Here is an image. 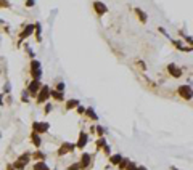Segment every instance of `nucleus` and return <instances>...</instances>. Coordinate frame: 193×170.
Listing matches in <instances>:
<instances>
[{"label": "nucleus", "mask_w": 193, "mask_h": 170, "mask_svg": "<svg viewBox=\"0 0 193 170\" xmlns=\"http://www.w3.org/2000/svg\"><path fill=\"white\" fill-rule=\"evenodd\" d=\"M101 151H103V154L106 156V157H109V156H111V146H109V144H106V146H105Z\"/></svg>", "instance_id": "nucleus-34"}, {"label": "nucleus", "mask_w": 193, "mask_h": 170, "mask_svg": "<svg viewBox=\"0 0 193 170\" xmlns=\"http://www.w3.org/2000/svg\"><path fill=\"white\" fill-rule=\"evenodd\" d=\"M135 66H139V68L142 69V72L147 71V64H145V61H143V60H135Z\"/></svg>", "instance_id": "nucleus-29"}, {"label": "nucleus", "mask_w": 193, "mask_h": 170, "mask_svg": "<svg viewBox=\"0 0 193 170\" xmlns=\"http://www.w3.org/2000/svg\"><path fill=\"white\" fill-rule=\"evenodd\" d=\"M134 15L137 16V18H139V21L142 23V24H147L148 23V15L145 13L142 8H139V6H135L134 8Z\"/></svg>", "instance_id": "nucleus-14"}, {"label": "nucleus", "mask_w": 193, "mask_h": 170, "mask_svg": "<svg viewBox=\"0 0 193 170\" xmlns=\"http://www.w3.org/2000/svg\"><path fill=\"white\" fill-rule=\"evenodd\" d=\"M52 109H53V106H52V103L48 101V103H45V104H44V111H42V112L47 116V114H50V112H52Z\"/></svg>", "instance_id": "nucleus-28"}, {"label": "nucleus", "mask_w": 193, "mask_h": 170, "mask_svg": "<svg viewBox=\"0 0 193 170\" xmlns=\"http://www.w3.org/2000/svg\"><path fill=\"white\" fill-rule=\"evenodd\" d=\"M3 98H5V95H3V93H0V108H2V106H3V104H5Z\"/></svg>", "instance_id": "nucleus-39"}, {"label": "nucleus", "mask_w": 193, "mask_h": 170, "mask_svg": "<svg viewBox=\"0 0 193 170\" xmlns=\"http://www.w3.org/2000/svg\"><path fill=\"white\" fill-rule=\"evenodd\" d=\"M79 164H80V170H90L93 167V156L90 152H82L79 159Z\"/></svg>", "instance_id": "nucleus-7"}, {"label": "nucleus", "mask_w": 193, "mask_h": 170, "mask_svg": "<svg viewBox=\"0 0 193 170\" xmlns=\"http://www.w3.org/2000/svg\"><path fill=\"white\" fill-rule=\"evenodd\" d=\"M85 109H87V108H84L82 104H79V106L76 108V112H77V116H84V114H85Z\"/></svg>", "instance_id": "nucleus-33"}, {"label": "nucleus", "mask_w": 193, "mask_h": 170, "mask_svg": "<svg viewBox=\"0 0 193 170\" xmlns=\"http://www.w3.org/2000/svg\"><path fill=\"white\" fill-rule=\"evenodd\" d=\"M48 130H50V124L48 122H39V120H36V122H32V132L34 133H47Z\"/></svg>", "instance_id": "nucleus-10"}, {"label": "nucleus", "mask_w": 193, "mask_h": 170, "mask_svg": "<svg viewBox=\"0 0 193 170\" xmlns=\"http://www.w3.org/2000/svg\"><path fill=\"white\" fill-rule=\"evenodd\" d=\"M95 133H96V136H98V138H103L105 133H106V128L101 127L100 124H95Z\"/></svg>", "instance_id": "nucleus-23"}, {"label": "nucleus", "mask_w": 193, "mask_h": 170, "mask_svg": "<svg viewBox=\"0 0 193 170\" xmlns=\"http://www.w3.org/2000/svg\"><path fill=\"white\" fill-rule=\"evenodd\" d=\"M32 170H50V167L47 165V162H36L32 165Z\"/></svg>", "instance_id": "nucleus-24"}, {"label": "nucleus", "mask_w": 193, "mask_h": 170, "mask_svg": "<svg viewBox=\"0 0 193 170\" xmlns=\"http://www.w3.org/2000/svg\"><path fill=\"white\" fill-rule=\"evenodd\" d=\"M0 24H3V21H2V18H0Z\"/></svg>", "instance_id": "nucleus-44"}, {"label": "nucleus", "mask_w": 193, "mask_h": 170, "mask_svg": "<svg viewBox=\"0 0 193 170\" xmlns=\"http://www.w3.org/2000/svg\"><path fill=\"white\" fill-rule=\"evenodd\" d=\"M31 156H32V160H34V162H45L47 160V154L40 149H36L34 152H31Z\"/></svg>", "instance_id": "nucleus-16"}, {"label": "nucleus", "mask_w": 193, "mask_h": 170, "mask_svg": "<svg viewBox=\"0 0 193 170\" xmlns=\"http://www.w3.org/2000/svg\"><path fill=\"white\" fill-rule=\"evenodd\" d=\"M64 87H66V85H64V82H56L53 90H56V92H64Z\"/></svg>", "instance_id": "nucleus-31"}, {"label": "nucleus", "mask_w": 193, "mask_h": 170, "mask_svg": "<svg viewBox=\"0 0 193 170\" xmlns=\"http://www.w3.org/2000/svg\"><path fill=\"white\" fill-rule=\"evenodd\" d=\"M24 50H26V53L29 55V58H31V60H36V53L32 52V48H31L29 45H24Z\"/></svg>", "instance_id": "nucleus-30"}, {"label": "nucleus", "mask_w": 193, "mask_h": 170, "mask_svg": "<svg viewBox=\"0 0 193 170\" xmlns=\"http://www.w3.org/2000/svg\"><path fill=\"white\" fill-rule=\"evenodd\" d=\"M10 92H11V87H10V84L6 82L5 87H3V95H5V93H10Z\"/></svg>", "instance_id": "nucleus-37"}, {"label": "nucleus", "mask_w": 193, "mask_h": 170, "mask_svg": "<svg viewBox=\"0 0 193 170\" xmlns=\"http://www.w3.org/2000/svg\"><path fill=\"white\" fill-rule=\"evenodd\" d=\"M124 157H122V154H121V152H116V154H111L109 157H108V160H109V164L111 165H119L121 164V160H122Z\"/></svg>", "instance_id": "nucleus-20"}, {"label": "nucleus", "mask_w": 193, "mask_h": 170, "mask_svg": "<svg viewBox=\"0 0 193 170\" xmlns=\"http://www.w3.org/2000/svg\"><path fill=\"white\" fill-rule=\"evenodd\" d=\"M66 170H80V164L79 162H72L71 165L66 167Z\"/></svg>", "instance_id": "nucleus-32"}, {"label": "nucleus", "mask_w": 193, "mask_h": 170, "mask_svg": "<svg viewBox=\"0 0 193 170\" xmlns=\"http://www.w3.org/2000/svg\"><path fill=\"white\" fill-rule=\"evenodd\" d=\"M84 117L88 119V120H92V122H98V116H96V112H95L93 108H87V109H85Z\"/></svg>", "instance_id": "nucleus-18"}, {"label": "nucleus", "mask_w": 193, "mask_h": 170, "mask_svg": "<svg viewBox=\"0 0 193 170\" xmlns=\"http://www.w3.org/2000/svg\"><path fill=\"white\" fill-rule=\"evenodd\" d=\"M171 44H172V47L175 48V50H179V52H193V48H190V47H187L182 40H177V39H171Z\"/></svg>", "instance_id": "nucleus-13"}, {"label": "nucleus", "mask_w": 193, "mask_h": 170, "mask_svg": "<svg viewBox=\"0 0 193 170\" xmlns=\"http://www.w3.org/2000/svg\"><path fill=\"white\" fill-rule=\"evenodd\" d=\"M92 8H93V11L96 13V16H98V18H101L103 15L108 13V6L105 5L103 2H93V3H92Z\"/></svg>", "instance_id": "nucleus-12"}, {"label": "nucleus", "mask_w": 193, "mask_h": 170, "mask_svg": "<svg viewBox=\"0 0 193 170\" xmlns=\"http://www.w3.org/2000/svg\"><path fill=\"white\" fill-rule=\"evenodd\" d=\"M76 149V143H71V141H63L58 149H56V156L58 157H63V156H66L69 154V152H74Z\"/></svg>", "instance_id": "nucleus-6"}, {"label": "nucleus", "mask_w": 193, "mask_h": 170, "mask_svg": "<svg viewBox=\"0 0 193 170\" xmlns=\"http://www.w3.org/2000/svg\"><path fill=\"white\" fill-rule=\"evenodd\" d=\"M34 26H36V31H34V37H36V40L40 44L42 42V24L40 23H34Z\"/></svg>", "instance_id": "nucleus-21"}, {"label": "nucleus", "mask_w": 193, "mask_h": 170, "mask_svg": "<svg viewBox=\"0 0 193 170\" xmlns=\"http://www.w3.org/2000/svg\"><path fill=\"white\" fill-rule=\"evenodd\" d=\"M29 76L31 80H40V77H42V64L39 60L29 61Z\"/></svg>", "instance_id": "nucleus-1"}, {"label": "nucleus", "mask_w": 193, "mask_h": 170, "mask_svg": "<svg viewBox=\"0 0 193 170\" xmlns=\"http://www.w3.org/2000/svg\"><path fill=\"white\" fill-rule=\"evenodd\" d=\"M42 82L40 80H29L28 82V85H26V90H28V93H29V96L31 98H34L36 100V96L39 95V92H40V88H42Z\"/></svg>", "instance_id": "nucleus-8"}, {"label": "nucleus", "mask_w": 193, "mask_h": 170, "mask_svg": "<svg viewBox=\"0 0 193 170\" xmlns=\"http://www.w3.org/2000/svg\"><path fill=\"white\" fill-rule=\"evenodd\" d=\"M166 71H167V74L171 76V77H174V79H180L183 76V71L177 66L175 63H169L167 66H166Z\"/></svg>", "instance_id": "nucleus-9"}, {"label": "nucleus", "mask_w": 193, "mask_h": 170, "mask_svg": "<svg viewBox=\"0 0 193 170\" xmlns=\"http://www.w3.org/2000/svg\"><path fill=\"white\" fill-rule=\"evenodd\" d=\"M50 92H52L50 85H42V88H40L39 95L36 96V103L39 104V106H44L45 103L50 101Z\"/></svg>", "instance_id": "nucleus-3"}, {"label": "nucleus", "mask_w": 193, "mask_h": 170, "mask_svg": "<svg viewBox=\"0 0 193 170\" xmlns=\"http://www.w3.org/2000/svg\"><path fill=\"white\" fill-rule=\"evenodd\" d=\"M50 100H53V101H56V103H63V101H64V92L52 90V92H50Z\"/></svg>", "instance_id": "nucleus-19"}, {"label": "nucleus", "mask_w": 193, "mask_h": 170, "mask_svg": "<svg viewBox=\"0 0 193 170\" xmlns=\"http://www.w3.org/2000/svg\"><path fill=\"white\" fill-rule=\"evenodd\" d=\"M31 160H32L31 152H23L21 156L16 157V160L13 162V167H15V170H24V168L29 165Z\"/></svg>", "instance_id": "nucleus-2"}, {"label": "nucleus", "mask_w": 193, "mask_h": 170, "mask_svg": "<svg viewBox=\"0 0 193 170\" xmlns=\"http://www.w3.org/2000/svg\"><path fill=\"white\" fill-rule=\"evenodd\" d=\"M179 35L185 40V42L188 44V47H190V48H193V37H190V35H187V34H183L182 31H179Z\"/></svg>", "instance_id": "nucleus-25"}, {"label": "nucleus", "mask_w": 193, "mask_h": 170, "mask_svg": "<svg viewBox=\"0 0 193 170\" xmlns=\"http://www.w3.org/2000/svg\"><path fill=\"white\" fill-rule=\"evenodd\" d=\"M137 170H148V168L145 167V165H139V167H137Z\"/></svg>", "instance_id": "nucleus-41"}, {"label": "nucleus", "mask_w": 193, "mask_h": 170, "mask_svg": "<svg viewBox=\"0 0 193 170\" xmlns=\"http://www.w3.org/2000/svg\"><path fill=\"white\" fill-rule=\"evenodd\" d=\"M90 133H92V135H95V124L90 127Z\"/></svg>", "instance_id": "nucleus-42"}, {"label": "nucleus", "mask_w": 193, "mask_h": 170, "mask_svg": "<svg viewBox=\"0 0 193 170\" xmlns=\"http://www.w3.org/2000/svg\"><path fill=\"white\" fill-rule=\"evenodd\" d=\"M11 3L10 2H5V0H0V8H10Z\"/></svg>", "instance_id": "nucleus-35"}, {"label": "nucleus", "mask_w": 193, "mask_h": 170, "mask_svg": "<svg viewBox=\"0 0 193 170\" xmlns=\"http://www.w3.org/2000/svg\"><path fill=\"white\" fill-rule=\"evenodd\" d=\"M0 136H2V132H0Z\"/></svg>", "instance_id": "nucleus-45"}, {"label": "nucleus", "mask_w": 193, "mask_h": 170, "mask_svg": "<svg viewBox=\"0 0 193 170\" xmlns=\"http://www.w3.org/2000/svg\"><path fill=\"white\" fill-rule=\"evenodd\" d=\"M175 93L179 95L182 100H185V101L193 100V88H191V85H187V84L179 85V87H177V90H175Z\"/></svg>", "instance_id": "nucleus-4"}, {"label": "nucleus", "mask_w": 193, "mask_h": 170, "mask_svg": "<svg viewBox=\"0 0 193 170\" xmlns=\"http://www.w3.org/2000/svg\"><path fill=\"white\" fill-rule=\"evenodd\" d=\"M87 143H88V133L84 132V130H80L79 132V138H77V143H76V149H80L84 152L85 146H87Z\"/></svg>", "instance_id": "nucleus-11"}, {"label": "nucleus", "mask_w": 193, "mask_h": 170, "mask_svg": "<svg viewBox=\"0 0 193 170\" xmlns=\"http://www.w3.org/2000/svg\"><path fill=\"white\" fill-rule=\"evenodd\" d=\"M21 101H23L24 104H28V103L31 101V96H29L28 90H23V95H21Z\"/></svg>", "instance_id": "nucleus-27"}, {"label": "nucleus", "mask_w": 193, "mask_h": 170, "mask_svg": "<svg viewBox=\"0 0 193 170\" xmlns=\"http://www.w3.org/2000/svg\"><path fill=\"white\" fill-rule=\"evenodd\" d=\"M34 31H36V26H34V23H31V24H26V26L23 27V31L19 32V35H18V42H16V45H21L26 39H29L32 34H34Z\"/></svg>", "instance_id": "nucleus-5"}, {"label": "nucleus", "mask_w": 193, "mask_h": 170, "mask_svg": "<svg viewBox=\"0 0 193 170\" xmlns=\"http://www.w3.org/2000/svg\"><path fill=\"white\" fill-rule=\"evenodd\" d=\"M29 140H31L32 146H34L36 149H40V146H42V136H40L39 133H34V132H31V136H29Z\"/></svg>", "instance_id": "nucleus-15"}, {"label": "nucleus", "mask_w": 193, "mask_h": 170, "mask_svg": "<svg viewBox=\"0 0 193 170\" xmlns=\"http://www.w3.org/2000/svg\"><path fill=\"white\" fill-rule=\"evenodd\" d=\"M169 170H180V168H177L175 165H171V167H169Z\"/></svg>", "instance_id": "nucleus-43"}, {"label": "nucleus", "mask_w": 193, "mask_h": 170, "mask_svg": "<svg viewBox=\"0 0 193 170\" xmlns=\"http://www.w3.org/2000/svg\"><path fill=\"white\" fill-rule=\"evenodd\" d=\"M80 104V101L77 98H69L66 103H64V111H76V108Z\"/></svg>", "instance_id": "nucleus-17"}, {"label": "nucleus", "mask_w": 193, "mask_h": 170, "mask_svg": "<svg viewBox=\"0 0 193 170\" xmlns=\"http://www.w3.org/2000/svg\"><path fill=\"white\" fill-rule=\"evenodd\" d=\"M158 31H159V32H161V34H163L164 37H169V34H167V31H166L164 27H161V26H159V27H158Z\"/></svg>", "instance_id": "nucleus-38"}, {"label": "nucleus", "mask_w": 193, "mask_h": 170, "mask_svg": "<svg viewBox=\"0 0 193 170\" xmlns=\"http://www.w3.org/2000/svg\"><path fill=\"white\" fill-rule=\"evenodd\" d=\"M24 5H26V6H34V5H36V2H34V0H28V2L24 3Z\"/></svg>", "instance_id": "nucleus-40"}, {"label": "nucleus", "mask_w": 193, "mask_h": 170, "mask_svg": "<svg viewBox=\"0 0 193 170\" xmlns=\"http://www.w3.org/2000/svg\"><path fill=\"white\" fill-rule=\"evenodd\" d=\"M129 162H131V159L124 157L122 160H121V164L118 165V168H119V170H126V168H127V165H129Z\"/></svg>", "instance_id": "nucleus-26"}, {"label": "nucleus", "mask_w": 193, "mask_h": 170, "mask_svg": "<svg viewBox=\"0 0 193 170\" xmlns=\"http://www.w3.org/2000/svg\"><path fill=\"white\" fill-rule=\"evenodd\" d=\"M106 138H105V136H103V138H96V141H95V151H101L105 146H106Z\"/></svg>", "instance_id": "nucleus-22"}, {"label": "nucleus", "mask_w": 193, "mask_h": 170, "mask_svg": "<svg viewBox=\"0 0 193 170\" xmlns=\"http://www.w3.org/2000/svg\"><path fill=\"white\" fill-rule=\"evenodd\" d=\"M137 167H139V165H137L135 162H132V160H131V162H129V165H127V168H126V170H137Z\"/></svg>", "instance_id": "nucleus-36"}]
</instances>
